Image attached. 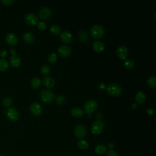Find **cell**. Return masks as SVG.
I'll return each mask as SVG.
<instances>
[{"mask_svg":"<svg viewBox=\"0 0 156 156\" xmlns=\"http://www.w3.org/2000/svg\"><path fill=\"white\" fill-rule=\"evenodd\" d=\"M105 32L104 27L101 24L94 25L90 30L91 35L95 38H99L102 37Z\"/></svg>","mask_w":156,"mask_h":156,"instance_id":"1","label":"cell"},{"mask_svg":"<svg viewBox=\"0 0 156 156\" xmlns=\"http://www.w3.org/2000/svg\"><path fill=\"white\" fill-rule=\"evenodd\" d=\"M98 107V103L94 99H89L83 105V108L85 111L89 114L94 112L97 109Z\"/></svg>","mask_w":156,"mask_h":156,"instance_id":"2","label":"cell"},{"mask_svg":"<svg viewBox=\"0 0 156 156\" xmlns=\"http://www.w3.org/2000/svg\"><path fill=\"white\" fill-rule=\"evenodd\" d=\"M40 98L41 100L44 102L49 103L53 101L54 98V94L51 90L45 89L40 91Z\"/></svg>","mask_w":156,"mask_h":156,"instance_id":"3","label":"cell"},{"mask_svg":"<svg viewBox=\"0 0 156 156\" xmlns=\"http://www.w3.org/2000/svg\"><path fill=\"white\" fill-rule=\"evenodd\" d=\"M74 133L77 138H83L87 134V128L85 126L82 124H77L74 129Z\"/></svg>","mask_w":156,"mask_h":156,"instance_id":"4","label":"cell"},{"mask_svg":"<svg viewBox=\"0 0 156 156\" xmlns=\"http://www.w3.org/2000/svg\"><path fill=\"white\" fill-rule=\"evenodd\" d=\"M106 90L107 92L112 96H118L122 92L121 87L119 85L115 83H112L109 84L107 87Z\"/></svg>","mask_w":156,"mask_h":156,"instance_id":"5","label":"cell"},{"mask_svg":"<svg viewBox=\"0 0 156 156\" xmlns=\"http://www.w3.org/2000/svg\"><path fill=\"white\" fill-rule=\"evenodd\" d=\"M104 128V124L101 119H96L94 121L91 127V132L93 134L98 135L101 133Z\"/></svg>","mask_w":156,"mask_h":156,"instance_id":"6","label":"cell"},{"mask_svg":"<svg viewBox=\"0 0 156 156\" xmlns=\"http://www.w3.org/2000/svg\"><path fill=\"white\" fill-rule=\"evenodd\" d=\"M5 114L8 119L12 121H16L19 118V113L15 108H9L5 111Z\"/></svg>","mask_w":156,"mask_h":156,"instance_id":"7","label":"cell"},{"mask_svg":"<svg viewBox=\"0 0 156 156\" xmlns=\"http://www.w3.org/2000/svg\"><path fill=\"white\" fill-rule=\"evenodd\" d=\"M30 109L31 112L35 116L40 115L43 111L41 105L37 102H32L30 106Z\"/></svg>","mask_w":156,"mask_h":156,"instance_id":"8","label":"cell"},{"mask_svg":"<svg viewBox=\"0 0 156 156\" xmlns=\"http://www.w3.org/2000/svg\"><path fill=\"white\" fill-rule=\"evenodd\" d=\"M26 22L30 25H35L38 23V16L33 13H28L25 15Z\"/></svg>","mask_w":156,"mask_h":156,"instance_id":"9","label":"cell"},{"mask_svg":"<svg viewBox=\"0 0 156 156\" xmlns=\"http://www.w3.org/2000/svg\"><path fill=\"white\" fill-rule=\"evenodd\" d=\"M128 49L126 46L124 45L119 46L116 49V54L118 57L121 59H125L128 55Z\"/></svg>","mask_w":156,"mask_h":156,"instance_id":"10","label":"cell"},{"mask_svg":"<svg viewBox=\"0 0 156 156\" xmlns=\"http://www.w3.org/2000/svg\"><path fill=\"white\" fill-rule=\"evenodd\" d=\"M57 52H58V54L60 56L66 57L70 55V54L71 52V48L68 46L62 45L58 48Z\"/></svg>","mask_w":156,"mask_h":156,"instance_id":"11","label":"cell"},{"mask_svg":"<svg viewBox=\"0 0 156 156\" xmlns=\"http://www.w3.org/2000/svg\"><path fill=\"white\" fill-rule=\"evenodd\" d=\"M51 15V10L49 7H43L39 11V16L43 20L48 19Z\"/></svg>","mask_w":156,"mask_h":156,"instance_id":"12","label":"cell"},{"mask_svg":"<svg viewBox=\"0 0 156 156\" xmlns=\"http://www.w3.org/2000/svg\"><path fill=\"white\" fill-rule=\"evenodd\" d=\"M5 41L9 45H15L18 42L17 36L13 33H9L5 36Z\"/></svg>","mask_w":156,"mask_h":156,"instance_id":"13","label":"cell"},{"mask_svg":"<svg viewBox=\"0 0 156 156\" xmlns=\"http://www.w3.org/2000/svg\"><path fill=\"white\" fill-rule=\"evenodd\" d=\"M60 38L65 43H69L73 40V36L70 32L65 30L61 33Z\"/></svg>","mask_w":156,"mask_h":156,"instance_id":"14","label":"cell"},{"mask_svg":"<svg viewBox=\"0 0 156 156\" xmlns=\"http://www.w3.org/2000/svg\"><path fill=\"white\" fill-rule=\"evenodd\" d=\"M43 82L44 85L49 88H52L54 87V86L55 85V80L54 79L49 76H44L43 79Z\"/></svg>","mask_w":156,"mask_h":156,"instance_id":"15","label":"cell"},{"mask_svg":"<svg viewBox=\"0 0 156 156\" xmlns=\"http://www.w3.org/2000/svg\"><path fill=\"white\" fill-rule=\"evenodd\" d=\"M94 151L96 154L99 155H103L105 154L107 151V147L104 144L100 143L96 146L94 148Z\"/></svg>","mask_w":156,"mask_h":156,"instance_id":"16","label":"cell"},{"mask_svg":"<svg viewBox=\"0 0 156 156\" xmlns=\"http://www.w3.org/2000/svg\"><path fill=\"white\" fill-rule=\"evenodd\" d=\"M10 63L12 66L18 67L21 64V58L16 54L12 55L10 58Z\"/></svg>","mask_w":156,"mask_h":156,"instance_id":"17","label":"cell"},{"mask_svg":"<svg viewBox=\"0 0 156 156\" xmlns=\"http://www.w3.org/2000/svg\"><path fill=\"white\" fill-rule=\"evenodd\" d=\"M136 102L138 104H143L146 99V95L143 91H138L135 97Z\"/></svg>","mask_w":156,"mask_h":156,"instance_id":"18","label":"cell"},{"mask_svg":"<svg viewBox=\"0 0 156 156\" xmlns=\"http://www.w3.org/2000/svg\"><path fill=\"white\" fill-rule=\"evenodd\" d=\"M93 48L96 52H101L103 51L104 49V44L102 42L98 40H96L93 43Z\"/></svg>","mask_w":156,"mask_h":156,"instance_id":"19","label":"cell"},{"mask_svg":"<svg viewBox=\"0 0 156 156\" xmlns=\"http://www.w3.org/2000/svg\"><path fill=\"white\" fill-rule=\"evenodd\" d=\"M23 39L27 43H32L35 41V37L30 32H26L23 34Z\"/></svg>","mask_w":156,"mask_h":156,"instance_id":"20","label":"cell"},{"mask_svg":"<svg viewBox=\"0 0 156 156\" xmlns=\"http://www.w3.org/2000/svg\"><path fill=\"white\" fill-rule=\"evenodd\" d=\"M71 112L72 113V115L75 116V117H81L82 116H83V113H84V112L83 110V109H82L80 107H73L71 110Z\"/></svg>","mask_w":156,"mask_h":156,"instance_id":"21","label":"cell"},{"mask_svg":"<svg viewBox=\"0 0 156 156\" xmlns=\"http://www.w3.org/2000/svg\"><path fill=\"white\" fill-rule=\"evenodd\" d=\"M77 146L78 147L82 150H85L88 148L89 147V143L88 142L85 140H80L78 141L77 142Z\"/></svg>","mask_w":156,"mask_h":156,"instance_id":"22","label":"cell"},{"mask_svg":"<svg viewBox=\"0 0 156 156\" xmlns=\"http://www.w3.org/2000/svg\"><path fill=\"white\" fill-rule=\"evenodd\" d=\"M9 67V63L5 58L0 59V71H3L6 70Z\"/></svg>","mask_w":156,"mask_h":156,"instance_id":"23","label":"cell"},{"mask_svg":"<svg viewBox=\"0 0 156 156\" xmlns=\"http://www.w3.org/2000/svg\"><path fill=\"white\" fill-rule=\"evenodd\" d=\"M31 85L34 88H37L40 87L41 84V80L37 77H34L32 78L31 80Z\"/></svg>","mask_w":156,"mask_h":156,"instance_id":"24","label":"cell"},{"mask_svg":"<svg viewBox=\"0 0 156 156\" xmlns=\"http://www.w3.org/2000/svg\"><path fill=\"white\" fill-rule=\"evenodd\" d=\"M60 27L58 26V25H56V24H53L51 26V28H50V31L52 34H54V35H57L60 32Z\"/></svg>","mask_w":156,"mask_h":156,"instance_id":"25","label":"cell"},{"mask_svg":"<svg viewBox=\"0 0 156 156\" xmlns=\"http://www.w3.org/2000/svg\"><path fill=\"white\" fill-rule=\"evenodd\" d=\"M2 104L4 107H9L12 104V99L10 97H5L3 99Z\"/></svg>","mask_w":156,"mask_h":156,"instance_id":"26","label":"cell"},{"mask_svg":"<svg viewBox=\"0 0 156 156\" xmlns=\"http://www.w3.org/2000/svg\"><path fill=\"white\" fill-rule=\"evenodd\" d=\"M147 83L150 87L154 88L156 85V77L155 75L149 77L147 79Z\"/></svg>","mask_w":156,"mask_h":156,"instance_id":"27","label":"cell"},{"mask_svg":"<svg viewBox=\"0 0 156 156\" xmlns=\"http://www.w3.org/2000/svg\"><path fill=\"white\" fill-rule=\"evenodd\" d=\"M124 66L127 69H131L134 67V62L131 59H127L124 62Z\"/></svg>","mask_w":156,"mask_h":156,"instance_id":"28","label":"cell"},{"mask_svg":"<svg viewBox=\"0 0 156 156\" xmlns=\"http://www.w3.org/2000/svg\"><path fill=\"white\" fill-rule=\"evenodd\" d=\"M57 59V55L55 52H52L50 54H49L48 60L51 63H54L56 62Z\"/></svg>","mask_w":156,"mask_h":156,"instance_id":"29","label":"cell"},{"mask_svg":"<svg viewBox=\"0 0 156 156\" xmlns=\"http://www.w3.org/2000/svg\"><path fill=\"white\" fill-rule=\"evenodd\" d=\"M51 68L48 65H43L41 67V71L43 74H47L50 72Z\"/></svg>","mask_w":156,"mask_h":156,"instance_id":"30","label":"cell"},{"mask_svg":"<svg viewBox=\"0 0 156 156\" xmlns=\"http://www.w3.org/2000/svg\"><path fill=\"white\" fill-rule=\"evenodd\" d=\"M64 101H65V97L62 95H58L55 99V102L57 104H62L64 102Z\"/></svg>","mask_w":156,"mask_h":156,"instance_id":"31","label":"cell"},{"mask_svg":"<svg viewBox=\"0 0 156 156\" xmlns=\"http://www.w3.org/2000/svg\"><path fill=\"white\" fill-rule=\"evenodd\" d=\"M106 156H119V154L115 151V150H113V149H110L109 150L107 153V155Z\"/></svg>","mask_w":156,"mask_h":156,"instance_id":"32","label":"cell"},{"mask_svg":"<svg viewBox=\"0 0 156 156\" xmlns=\"http://www.w3.org/2000/svg\"><path fill=\"white\" fill-rule=\"evenodd\" d=\"M37 24L38 27L41 30H44L46 28V24L44 21H39Z\"/></svg>","mask_w":156,"mask_h":156,"instance_id":"33","label":"cell"},{"mask_svg":"<svg viewBox=\"0 0 156 156\" xmlns=\"http://www.w3.org/2000/svg\"><path fill=\"white\" fill-rule=\"evenodd\" d=\"M87 33L85 32H83V31L82 32V33L80 35V40L84 41H85L87 40Z\"/></svg>","mask_w":156,"mask_h":156,"instance_id":"34","label":"cell"},{"mask_svg":"<svg viewBox=\"0 0 156 156\" xmlns=\"http://www.w3.org/2000/svg\"><path fill=\"white\" fill-rule=\"evenodd\" d=\"M7 52L6 51V50L5 49H1L0 51V55L2 57V58H4L6 56H7Z\"/></svg>","mask_w":156,"mask_h":156,"instance_id":"35","label":"cell"},{"mask_svg":"<svg viewBox=\"0 0 156 156\" xmlns=\"http://www.w3.org/2000/svg\"><path fill=\"white\" fill-rule=\"evenodd\" d=\"M1 2L3 4L7 5H10V4H12L13 2V0H1Z\"/></svg>","mask_w":156,"mask_h":156,"instance_id":"36","label":"cell"},{"mask_svg":"<svg viewBox=\"0 0 156 156\" xmlns=\"http://www.w3.org/2000/svg\"><path fill=\"white\" fill-rule=\"evenodd\" d=\"M98 87H99V88L100 90H105V89H106V88H107L105 84L104 83H103V82H101V83L99 84Z\"/></svg>","mask_w":156,"mask_h":156,"instance_id":"37","label":"cell"},{"mask_svg":"<svg viewBox=\"0 0 156 156\" xmlns=\"http://www.w3.org/2000/svg\"><path fill=\"white\" fill-rule=\"evenodd\" d=\"M146 112H147V113L148 114H149V115H152V114H154V110L152 108L149 107V108H148L147 109Z\"/></svg>","mask_w":156,"mask_h":156,"instance_id":"38","label":"cell"},{"mask_svg":"<svg viewBox=\"0 0 156 156\" xmlns=\"http://www.w3.org/2000/svg\"><path fill=\"white\" fill-rule=\"evenodd\" d=\"M10 52H11V54H12V55H15V53H16V50H15V48H13L10 49Z\"/></svg>","mask_w":156,"mask_h":156,"instance_id":"39","label":"cell"},{"mask_svg":"<svg viewBox=\"0 0 156 156\" xmlns=\"http://www.w3.org/2000/svg\"><path fill=\"white\" fill-rule=\"evenodd\" d=\"M108 147H109V148H110V149H113V148H114L115 145H114V144H113V143H110L108 144Z\"/></svg>","mask_w":156,"mask_h":156,"instance_id":"40","label":"cell"},{"mask_svg":"<svg viewBox=\"0 0 156 156\" xmlns=\"http://www.w3.org/2000/svg\"><path fill=\"white\" fill-rule=\"evenodd\" d=\"M0 156H6V155H4V154H1Z\"/></svg>","mask_w":156,"mask_h":156,"instance_id":"41","label":"cell"}]
</instances>
